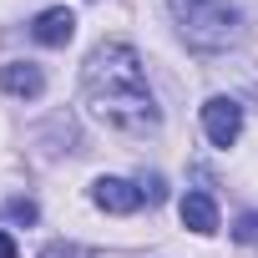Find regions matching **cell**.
<instances>
[{"label": "cell", "instance_id": "cell-1", "mask_svg": "<svg viewBox=\"0 0 258 258\" xmlns=\"http://www.w3.org/2000/svg\"><path fill=\"white\" fill-rule=\"evenodd\" d=\"M81 81H86L91 111H96L106 126H116V132H126V137L157 132V101H152L142 56L126 46V41H101V46L86 56Z\"/></svg>", "mask_w": 258, "mask_h": 258}, {"label": "cell", "instance_id": "cell-2", "mask_svg": "<svg viewBox=\"0 0 258 258\" xmlns=\"http://www.w3.org/2000/svg\"><path fill=\"white\" fill-rule=\"evenodd\" d=\"M172 21L192 51H223L243 36L238 0H172Z\"/></svg>", "mask_w": 258, "mask_h": 258}, {"label": "cell", "instance_id": "cell-3", "mask_svg": "<svg viewBox=\"0 0 258 258\" xmlns=\"http://www.w3.org/2000/svg\"><path fill=\"white\" fill-rule=\"evenodd\" d=\"M203 132H208L213 147H233L238 132H243V106H238L233 96H213V101L203 106Z\"/></svg>", "mask_w": 258, "mask_h": 258}, {"label": "cell", "instance_id": "cell-4", "mask_svg": "<svg viewBox=\"0 0 258 258\" xmlns=\"http://www.w3.org/2000/svg\"><path fill=\"white\" fill-rule=\"evenodd\" d=\"M91 203L101 213H137L142 208V187L137 182H126V177H101L91 187Z\"/></svg>", "mask_w": 258, "mask_h": 258}, {"label": "cell", "instance_id": "cell-5", "mask_svg": "<svg viewBox=\"0 0 258 258\" xmlns=\"http://www.w3.org/2000/svg\"><path fill=\"white\" fill-rule=\"evenodd\" d=\"M31 36H36L41 46H66V41L76 36V16H71L66 6H51V11H41V16L31 21Z\"/></svg>", "mask_w": 258, "mask_h": 258}, {"label": "cell", "instance_id": "cell-6", "mask_svg": "<svg viewBox=\"0 0 258 258\" xmlns=\"http://www.w3.org/2000/svg\"><path fill=\"white\" fill-rule=\"evenodd\" d=\"M0 86L11 96H41L46 91V71L36 61H11V66H0Z\"/></svg>", "mask_w": 258, "mask_h": 258}, {"label": "cell", "instance_id": "cell-7", "mask_svg": "<svg viewBox=\"0 0 258 258\" xmlns=\"http://www.w3.org/2000/svg\"><path fill=\"white\" fill-rule=\"evenodd\" d=\"M177 213H182V228H192V233H213L218 228V203L208 192H187L177 203Z\"/></svg>", "mask_w": 258, "mask_h": 258}, {"label": "cell", "instance_id": "cell-8", "mask_svg": "<svg viewBox=\"0 0 258 258\" xmlns=\"http://www.w3.org/2000/svg\"><path fill=\"white\" fill-rule=\"evenodd\" d=\"M6 213H11L16 223H36V218H41V208H36L31 198H11V203H6Z\"/></svg>", "mask_w": 258, "mask_h": 258}, {"label": "cell", "instance_id": "cell-9", "mask_svg": "<svg viewBox=\"0 0 258 258\" xmlns=\"http://www.w3.org/2000/svg\"><path fill=\"white\" fill-rule=\"evenodd\" d=\"M233 238H238V243H248V248H253V243H258V213H243V218H238V223H233Z\"/></svg>", "mask_w": 258, "mask_h": 258}, {"label": "cell", "instance_id": "cell-10", "mask_svg": "<svg viewBox=\"0 0 258 258\" xmlns=\"http://www.w3.org/2000/svg\"><path fill=\"white\" fill-rule=\"evenodd\" d=\"M142 198H147V203H162V198H167V182H162V177H142Z\"/></svg>", "mask_w": 258, "mask_h": 258}, {"label": "cell", "instance_id": "cell-11", "mask_svg": "<svg viewBox=\"0 0 258 258\" xmlns=\"http://www.w3.org/2000/svg\"><path fill=\"white\" fill-rule=\"evenodd\" d=\"M41 258H86V253H81L76 243H51V248H46Z\"/></svg>", "mask_w": 258, "mask_h": 258}, {"label": "cell", "instance_id": "cell-12", "mask_svg": "<svg viewBox=\"0 0 258 258\" xmlns=\"http://www.w3.org/2000/svg\"><path fill=\"white\" fill-rule=\"evenodd\" d=\"M0 258H16V238L11 233H0Z\"/></svg>", "mask_w": 258, "mask_h": 258}]
</instances>
